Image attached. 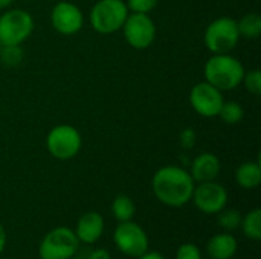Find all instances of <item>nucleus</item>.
Masks as SVG:
<instances>
[{
  "label": "nucleus",
  "instance_id": "1a4fd4ad",
  "mask_svg": "<svg viewBox=\"0 0 261 259\" xmlns=\"http://www.w3.org/2000/svg\"><path fill=\"white\" fill-rule=\"evenodd\" d=\"M122 31L127 43L138 50L151 46L156 37L154 21L148 14H141V12L128 14L122 24Z\"/></svg>",
  "mask_w": 261,
  "mask_h": 259
},
{
  "label": "nucleus",
  "instance_id": "c756f323",
  "mask_svg": "<svg viewBox=\"0 0 261 259\" xmlns=\"http://www.w3.org/2000/svg\"><path fill=\"white\" fill-rule=\"evenodd\" d=\"M14 0H0V9H5V8H8L11 3H12Z\"/></svg>",
  "mask_w": 261,
  "mask_h": 259
},
{
  "label": "nucleus",
  "instance_id": "5701e85b",
  "mask_svg": "<svg viewBox=\"0 0 261 259\" xmlns=\"http://www.w3.org/2000/svg\"><path fill=\"white\" fill-rule=\"evenodd\" d=\"M245 85H246V90L255 96L261 95V72L258 69L255 70H251V72H245V76H243V81Z\"/></svg>",
  "mask_w": 261,
  "mask_h": 259
},
{
  "label": "nucleus",
  "instance_id": "cd10ccee",
  "mask_svg": "<svg viewBox=\"0 0 261 259\" xmlns=\"http://www.w3.org/2000/svg\"><path fill=\"white\" fill-rule=\"evenodd\" d=\"M138 259H165L159 252H150V250H147L145 253H142L141 256Z\"/></svg>",
  "mask_w": 261,
  "mask_h": 259
},
{
  "label": "nucleus",
  "instance_id": "dca6fc26",
  "mask_svg": "<svg viewBox=\"0 0 261 259\" xmlns=\"http://www.w3.org/2000/svg\"><path fill=\"white\" fill-rule=\"evenodd\" d=\"M236 182L243 189H255L261 183V166L258 162H245L236 171Z\"/></svg>",
  "mask_w": 261,
  "mask_h": 259
},
{
  "label": "nucleus",
  "instance_id": "bb28decb",
  "mask_svg": "<svg viewBox=\"0 0 261 259\" xmlns=\"http://www.w3.org/2000/svg\"><path fill=\"white\" fill-rule=\"evenodd\" d=\"M87 259H112V256L106 249H95Z\"/></svg>",
  "mask_w": 261,
  "mask_h": 259
},
{
  "label": "nucleus",
  "instance_id": "f03ea898",
  "mask_svg": "<svg viewBox=\"0 0 261 259\" xmlns=\"http://www.w3.org/2000/svg\"><path fill=\"white\" fill-rule=\"evenodd\" d=\"M245 76L243 64L229 53H213L205 64L206 82L220 92L234 90Z\"/></svg>",
  "mask_w": 261,
  "mask_h": 259
},
{
  "label": "nucleus",
  "instance_id": "f8f14e48",
  "mask_svg": "<svg viewBox=\"0 0 261 259\" xmlns=\"http://www.w3.org/2000/svg\"><path fill=\"white\" fill-rule=\"evenodd\" d=\"M50 21L55 31L63 35H73L81 31L84 17L81 9L70 2H58L50 14Z\"/></svg>",
  "mask_w": 261,
  "mask_h": 259
},
{
  "label": "nucleus",
  "instance_id": "7ed1b4c3",
  "mask_svg": "<svg viewBox=\"0 0 261 259\" xmlns=\"http://www.w3.org/2000/svg\"><path fill=\"white\" fill-rule=\"evenodd\" d=\"M128 15V8L124 0H99L90 12V23L99 34L109 35L119 29Z\"/></svg>",
  "mask_w": 261,
  "mask_h": 259
},
{
  "label": "nucleus",
  "instance_id": "f3484780",
  "mask_svg": "<svg viewBox=\"0 0 261 259\" xmlns=\"http://www.w3.org/2000/svg\"><path fill=\"white\" fill-rule=\"evenodd\" d=\"M240 227L246 238L252 241L261 240V209H252L245 217H242Z\"/></svg>",
  "mask_w": 261,
  "mask_h": 259
},
{
  "label": "nucleus",
  "instance_id": "f257e3e1",
  "mask_svg": "<svg viewBox=\"0 0 261 259\" xmlns=\"http://www.w3.org/2000/svg\"><path fill=\"white\" fill-rule=\"evenodd\" d=\"M196 182L191 174L180 166H164L158 169L151 179V189L154 197L170 208L185 206L194 191Z\"/></svg>",
  "mask_w": 261,
  "mask_h": 259
},
{
  "label": "nucleus",
  "instance_id": "6e6552de",
  "mask_svg": "<svg viewBox=\"0 0 261 259\" xmlns=\"http://www.w3.org/2000/svg\"><path fill=\"white\" fill-rule=\"evenodd\" d=\"M113 241L121 253L132 258H139L148 250L150 246L145 231L133 220L118 224L113 232Z\"/></svg>",
  "mask_w": 261,
  "mask_h": 259
},
{
  "label": "nucleus",
  "instance_id": "393cba45",
  "mask_svg": "<svg viewBox=\"0 0 261 259\" xmlns=\"http://www.w3.org/2000/svg\"><path fill=\"white\" fill-rule=\"evenodd\" d=\"M127 8L132 9L133 12H141V14H148L153 11L158 5V0H128Z\"/></svg>",
  "mask_w": 261,
  "mask_h": 259
},
{
  "label": "nucleus",
  "instance_id": "0eeeda50",
  "mask_svg": "<svg viewBox=\"0 0 261 259\" xmlns=\"http://www.w3.org/2000/svg\"><path fill=\"white\" fill-rule=\"evenodd\" d=\"M81 134L72 125H57L54 127L47 137L46 147L52 157L58 160L73 159L81 150Z\"/></svg>",
  "mask_w": 261,
  "mask_h": 259
},
{
  "label": "nucleus",
  "instance_id": "c85d7f7f",
  "mask_svg": "<svg viewBox=\"0 0 261 259\" xmlns=\"http://www.w3.org/2000/svg\"><path fill=\"white\" fill-rule=\"evenodd\" d=\"M5 247H6V232H5V227L0 223V253L5 250Z\"/></svg>",
  "mask_w": 261,
  "mask_h": 259
},
{
  "label": "nucleus",
  "instance_id": "4468645a",
  "mask_svg": "<svg viewBox=\"0 0 261 259\" xmlns=\"http://www.w3.org/2000/svg\"><path fill=\"white\" fill-rule=\"evenodd\" d=\"M220 172V160L213 153L199 154L191 165V177L197 183L216 180Z\"/></svg>",
  "mask_w": 261,
  "mask_h": 259
},
{
  "label": "nucleus",
  "instance_id": "ddd939ff",
  "mask_svg": "<svg viewBox=\"0 0 261 259\" xmlns=\"http://www.w3.org/2000/svg\"><path fill=\"white\" fill-rule=\"evenodd\" d=\"M78 241L84 244H93L96 243L102 232H104V220L102 215L98 212H86L84 215L80 217L76 223V229L73 231Z\"/></svg>",
  "mask_w": 261,
  "mask_h": 259
},
{
  "label": "nucleus",
  "instance_id": "9b49d317",
  "mask_svg": "<svg viewBox=\"0 0 261 259\" xmlns=\"http://www.w3.org/2000/svg\"><path fill=\"white\" fill-rule=\"evenodd\" d=\"M190 102L193 108L203 118L219 116V111L225 102L223 95L219 89L211 85L210 82H199L191 89Z\"/></svg>",
  "mask_w": 261,
  "mask_h": 259
},
{
  "label": "nucleus",
  "instance_id": "423d86ee",
  "mask_svg": "<svg viewBox=\"0 0 261 259\" xmlns=\"http://www.w3.org/2000/svg\"><path fill=\"white\" fill-rule=\"evenodd\" d=\"M240 34L237 21L231 17H220L208 24L205 44L213 53H229L239 44Z\"/></svg>",
  "mask_w": 261,
  "mask_h": 259
},
{
  "label": "nucleus",
  "instance_id": "aec40b11",
  "mask_svg": "<svg viewBox=\"0 0 261 259\" xmlns=\"http://www.w3.org/2000/svg\"><path fill=\"white\" fill-rule=\"evenodd\" d=\"M243 107L234 101H229V102H223L220 111H219V116L222 118V121L225 124H229V125H236L239 124L242 119H243Z\"/></svg>",
  "mask_w": 261,
  "mask_h": 259
},
{
  "label": "nucleus",
  "instance_id": "4be33fe9",
  "mask_svg": "<svg viewBox=\"0 0 261 259\" xmlns=\"http://www.w3.org/2000/svg\"><path fill=\"white\" fill-rule=\"evenodd\" d=\"M0 60L3 61V64L11 66V67L18 66L23 61V49H21V44H17V46H2Z\"/></svg>",
  "mask_w": 261,
  "mask_h": 259
},
{
  "label": "nucleus",
  "instance_id": "2eb2a0df",
  "mask_svg": "<svg viewBox=\"0 0 261 259\" xmlns=\"http://www.w3.org/2000/svg\"><path fill=\"white\" fill-rule=\"evenodd\" d=\"M239 243L234 235L223 232L211 237L206 244V252L213 259H231L237 253Z\"/></svg>",
  "mask_w": 261,
  "mask_h": 259
},
{
  "label": "nucleus",
  "instance_id": "9d476101",
  "mask_svg": "<svg viewBox=\"0 0 261 259\" xmlns=\"http://www.w3.org/2000/svg\"><path fill=\"white\" fill-rule=\"evenodd\" d=\"M194 206L208 215L219 214L223 211L228 205V191L225 186L220 183L211 180V182H203L194 186L193 197H191Z\"/></svg>",
  "mask_w": 261,
  "mask_h": 259
},
{
  "label": "nucleus",
  "instance_id": "b1692460",
  "mask_svg": "<svg viewBox=\"0 0 261 259\" xmlns=\"http://www.w3.org/2000/svg\"><path fill=\"white\" fill-rule=\"evenodd\" d=\"M176 259H202V252L196 244L184 243L176 252Z\"/></svg>",
  "mask_w": 261,
  "mask_h": 259
},
{
  "label": "nucleus",
  "instance_id": "6ab92c4d",
  "mask_svg": "<svg viewBox=\"0 0 261 259\" xmlns=\"http://www.w3.org/2000/svg\"><path fill=\"white\" fill-rule=\"evenodd\" d=\"M237 27L240 37H245L248 40H255L261 34V17L255 12L246 14L237 21Z\"/></svg>",
  "mask_w": 261,
  "mask_h": 259
},
{
  "label": "nucleus",
  "instance_id": "412c9836",
  "mask_svg": "<svg viewBox=\"0 0 261 259\" xmlns=\"http://www.w3.org/2000/svg\"><path fill=\"white\" fill-rule=\"evenodd\" d=\"M219 218H217V223L222 229L228 231V232H232L236 231L237 227H240V223H242V214L236 209H223L220 211L219 214Z\"/></svg>",
  "mask_w": 261,
  "mask_h": 259
},
{
  "label": "nucleus",
  "instance_id": "7c9ffc66",
  "mask_svg": "<svg viewBox=\"0 0 261 259\" xmlns=\"http://www.w3.org/2000/svg\"><path fill=\"white\" fill-rule=\"evenodd\" d=\"M69 259H83V258H75V256H72V258H69Z\"/></svg>",
  "mask_w": 261,
  "mask_h": 259
},
{
  "label": "nucleus",
  "instance_id": "39448f33",
  "mask_svg": "<svg viewBox=\"0 0 261 259\" xmlns=\"http://www.w3.org/2000/svg\"><path fill=\"white\" fill-rule=\"evenodd\" d=\"M34 31V18L23 9H11L0 15V44L17 46L26 41Z\"/></svg>",
  "mask_w": 261,
  "mask_h": 259
},
{
  "label": "nucleus",
  "instance_id": "a211bd4d",
  "mask_svg": "<svg viewBox=\"0 0 261 259\" xmlns=\"http://www.w3.org/2000/svg\"><path fill=\"white\" fill-rule=\"evenodd\" d=\"M112 214L119 223L133 220L136 214L135 202L128 195H118L112 203Z\"/></svg>",
  "mask_w": 261,
  "mask_h": 259
},
{
  "label": "nucleus",
  "instance_id": "20e7f679",
  "mask_svg": "<svg viewBox=\"0 0 261 259\" xmlns=\"http://www.w3.org/2000/svg\"><path fill=\"white\" fill-rule=\"evenodd\" d=\"M80 241L75 232L69 227H55L44 235L38 246L41 259H69L75 256Z\"/></svg>",
  "mask_w": 261,
  "mask_h": 259
},
{
  "label": "nucleus",
  "instance_id": "a878e982",
  "mask_svg": "<svg viewBox=\"0 0 261 259\" xmlns=\"http://www.w3.org/2000/svg\"><path fill=\"white\" fill-rule=\"evenodd\" d=\"M196 143V133L193 128H185L182 133H180V145L185 148V150H190L193 148Z\"/></svg>",
  "mask_w": 261,
  "mask_h": 259
},
{
  "label": "nucleus",
  "instance_id": "2f4dec72",
  "mask_svg": "<svg viewBox=\"0 0 261 259\" xmlns=\"http://www.w3.org/2000/svg\"><path fill=\"white\" fill-rule=\"evenodd\" d=\"M0 52H2V44H0Z\"/></svg>",
  "mask_w": 261,
  "mask_h": 259
}]
</instances>
